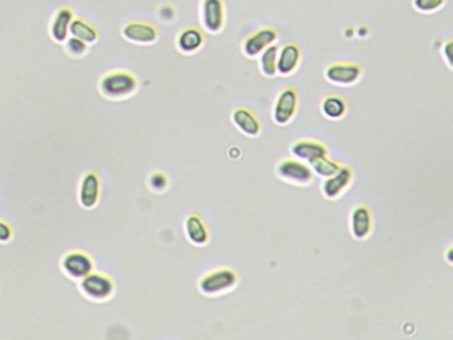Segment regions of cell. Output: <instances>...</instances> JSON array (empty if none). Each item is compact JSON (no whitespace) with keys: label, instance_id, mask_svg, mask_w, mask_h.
<instances>
[{"label":"cell","instance_id":"6da1fadb","mask_svg":"<svg viewBox=\"0 0 453 340\" xmlns=\"http://www.w3.org/2000/svg\"><path fill=\"white\" fill-rule=\"evenodd\" d=\"M238 284V274L231 267H218L206 272L201 278L198 289L207 296L224 294L233 290Z\"/></svg>","mask_w":453,"mask_h":340},{"label":"cell","instance_id":"7a4b0ae2","mask_svg":"<svg viewBox=\"0 0 453 340\" xmlns=\"http://www.w3.org/2000/svg\"><path fill=\"white\" fill-rule=\"evenodd\" d=\"M137 90V80L131 72L114 71L100 80V92L109 99H124Z\"/></svg>","mask_w":453,"mask_h":340},{"label":"cell","instance_id":"3957f363","mask_svg":"<svg viewBox=\"0 0 453 340\" xmlns=\"http://www.w3.org/2000/svg\"><path fill=\"white\" fill-rule=\"evenodd\" d=\"M275 173L284 182L299 186L310 185L314 178V171L311 168L298 159H286L279 161L275 166Z\"/></svg>","mask_w":453,"mask_h":340},{"label":"cell","instance_id":"277c9868","mask_svg":"<svg viewBox=\"0 0 453 340\" xmlns=\"http://www.w3.org/2000/svg\"><path fill=\"white\" fill-rule=\"evenodd\" d=\"M363 69L359 63L338 61L331 63L325 69L326 80L338 87H351L362 78Z\"/></svg>","mask_w":453,"mask_h":340},{"label":"cell","instance_id":"5b68a950","mask_svg":"<svg viewBox=\"0 0 453 340\" xmlns=\"http://www.w3.org/2000/svg\"><path fill=\"white\" fill-rule=\"evenodd\" d=\"M201 23L205 31L217 35L226 23V6L224 0H201Z\"/></svg>","mask_w":453,"mask_h":340},{"label":"cell","instance_id":"8992f818","mask_svg":"<svg viewBox=\"0 0 453 340\" xmlns=\"http://www.w3.org/2000/svg\"><path fill=\"white\" fill-rule=\"evenodd\" d=\"M299 105V93L295 87H287L277 96L272 108L275 124L287 125L295 117Z\"/></svg>","mask_w":453,"mask_h":340},{"label":"cell","instance_id":"52a82bcc","mask_svg":"<svg viewBox=\"0 0 453 340\" xmlns=\"http://www.w3.org/2000/svg\"><path fill=\"white\" fill-rule=\"evenodd\" d=\"M278 39V31L270 25L262 27L260 30L250 34L242 43V52L249 59L260 56L262 52L272 46Z\"/></svg>","mask_w":453,"mask_h":340},{"label":"cell","instance_id":"ba28073f","mask_svg":"<svg viewBox=\"0 0 453 340\" xmlns=\"http://www.w3.org/2000/svg\"><path fill=\"white\" fill-rule=\"evenodd\" d=\"M83 293L93 300H105L114 294V284L111 278L104 274H92L83 278L80 284Z\"/></svg>","mask_w":453,"mask_h":340},{"label":"cell","instance_id":"9c48e42d","mask_svg":"<svg viewBox=\"0 0 453 340\" xmlns=\"http://www.w3.org/2000/svg\"><path fill=\"white\" fill-rule=\"evenodd\" d=\"M354 178V171L350 166H342L339 170L332 174L329 178H326L322 183V192L323 195L329 200H335L344 193V190L351 185Z\"/></svg>","mask_w":453,"mask_h":340},{"label":"cell","instance_id":"30bf717a","mask_svg":"<svg viewBox=\"0 0 453 340\" xmlns=\"http://www.w3.org/2000/svg\"><path fill=\"white\" fill-rule=\"evenodd\" d=\"M374 218L370 207L366 205H358L352 209L350 216V229L355 239H366L373 231Z\"/></svg>","mask_w":453,"mask_h":340},{"label":"cell","instance_id":"8fae6325","mask_svg":"<svg viewBox=\"0 0 453 340\" xmlns=\"http://www.w3.org/2000/svg\"><path fill=\"white\" fill-rule=\"evenodd\" d=\"M204 44V31L193 24L183 27L176 39V46L183 55H193L198 52Z\"/></svg>","mask_w":453,"mask_h":340},{"label":"cell","instance_id":"7c38bea8","mask_svg":"<svg viewBox=\"0 0 453 340\" xmlns=\"http://www.w3.org/2000/svg\"><path fill=\"white\" fill-rule=\"evenodd\" d=\"M63 270L73 279H83L93 269L91 257L83 251H71L61 262Z\"/></svg>","mask_w":453,"mask_h":340},{"label":"cell","instance_id":"4fadbf2b","mask_svg":"<svg viewBox=\"0 0 453 340\" xmlns=\"http://www.w3.org/2000/svg\"><path fill=\"white\" fill-rule=\"evenodd\" d=\"M302 60V49L294 42L286 43L278 52L277 59V73L282 76H290L299 67Z\"/></svg>","mask_w":453,"mask_h":340},{"label":"cell","instance_id":"5bb4252c","mask_svg":"<svg viewBox=\"0 0 453 340\" xmlns=\"http://www.w3.org/2000/svg\"><path fill=\"white\" fill-rule=\"evenodd\" d=\"M123 36L135 44H153L159 39V31L152 24L129 22L123 28Z\"/></svg>","mask_w":453,"mask_h":340},{"label":"cell","instance_id":"9a60e30c","mask_svg":"<svg viewBox=\"0 0 453 340\" xmlns=\"http://www.w3.org/2000/svg\"><path fill=\"white\" fill-rule=\"evenodd\" d=\"M291 153L296 159H303L306 161L307 165H310L315 159L327 156V147L318 140L301 138L293 144Z\"/></svg>","mask_w":453,"mask_h":340},{"label":"cell","instance_id":"2e32d148","mask_svg":"<svg viewBox=\"0 0 453 340\" xmlns=\"http://www.w3.org/2000/svg\"><path fill=\"white\" fill-rule=\"evenodd\" d=\"M231 121L243 135L257 137L262 132L261 121L258 117L245 107H238L231 114Z\"/></svg>","mask_w":453,"mask_h":340},{"label":"cell","instance_id":"e0dca14e","mask_svg":"<svg viewBox=\"0 0 453 340\" xmlns=\"http://www.w3.org/2000/svg\"><path fill=\"white\" fill-rule=\"evenodd\" d=\"M100 180L95 173H88L83 177L79 189L80 205L85 209H92L99 202Z\"/></svg>","mask_w":453,"mask_h":340},{"label":"cell","instance_id":"ac0fdd59","mask_svg":"<svg viewBox=\"0 0 453 340\" xmlns=\"http://www.w3.org/2000/svg\"><path fill=\"white\" fill-rule=\"evenodd\" d=\"M73 19V13L71 8L63 7L57 10L56 15L51 23V36L57 43H64L69 35V25Z\"/></svg>","mask_w":453,"mask_h":340},{"label":"cell","instance_id":"d6986e66","mask_svg":"<svg viewBox=\"0 0 453 340\" xmlns=\"http://www.w3.org/2000/svg\"><path fill=\"white\" fill-rule=\"evenodd\" d=\"M186 237L195 246H204L209 241V230L204 219L197 214L188 217L185 221Z\"/></svg>","mask_w":453,"mask_h":340},{"label":"cell","instance_id":"ffe728a7","mask_svg":"<svg viewBox=\"0 0 453 340\" xmlns=\"http://www.w3.org/2000/svg\"><path fill=\"white\" fill-rule=\"evenodd\" d=\"M322 114L330 120H339L347 114V102L340 95H329L322 100Z\"/></svg>","mask_w":453,"mask_h":340},{"label":"cell","instance_id":"44dd1931","mask_svg":"<svg viewBox=\"0 0 453 340\" xmlns=\"http://www.w3.org/2000/svg\"><path fill=\"white\" fill-rule=\"evenodd\" d=\"M69 34L72 35L73 37L79 39L81 42H84L87 46L93 44L99 39L97 30L88 22H85L80 18L72 19L71 25H69Z\"/></svg>","mask_w":453,"mask_h":340},{"label":"cell","instance_id":"7402d4cb","mask_svg":"<svg viewBox=\"0 0 453 340\" xmlns=\"http://www.w3.org/2000/svg\"><path fill=\"white\" fill-rule=\"evenodd\" d=\"M260 68L267 78H274L277 75V59H278V47H267L260 55Z\"/></svg>","mask_w":453,"mask_h":340},{"label":"cell","instance_id":"603a6c76","mask_svg":"<svg viewBox=\"0 0 453 340\" xmlns=\"http://www.w3.org/2000/svg\"><path fill=\"white\" fill-rule=\"evenodd\" d=\"M314 173L323 178H329L332 174H335L340 168V164L338 161L330 159L329 156H323L320 159H315L308 165Z\"/></svg>","mask_w":453,"mask_h":340},{"label":"cell","instance_id":"cb8c5ba5","mask_svg":"<svg viewBox=\"0 0 453 340\" xmlns=\"http://www.w3.org/2000/svg\"><path fill=\"white\" fill-rule=\"evenodd\" d=\"M447 0H412V7L420 13H433L442 10Z\"/></svg>","mask_w":453,"mask_h":340},{"label":"cell","instance_id":"d4e9b609","mask_svg":"<svg viewBox=\"0 0 453 340\" xmlns=\"http://www.w3.org/2000/svg\"><path fill=\"white\" fill-rule=\"evenodd\" d=\"M87 49H88L87 44L73 36L67 40V51L72 56H83L87 52Z\"/></svg>","mask_w":453,"mask_h":340},{"label":"cell","instance_id":"484cf974","mask_svg":"<svg viewBox=\"0 0 453 340\" xmlns=\"http://www.w3.org/2000/svg\"><path fill=\"white\" fill-rule=\"evenodd\" d=\"M149 186L152 188V190L155 192H164L168 186V178L165 177V174L156 171L149 177Z\"/></svg>","mask_w":453,"mask_h":340},{"label":"cell","instance_id":"4316f807","mask_svg":"<svg viewBox=\"0 0 453 340\" xmlns=\"http://www.w3.org/2000/svg\"><path fill=\"white\" fill-rule=\"evenodd\" d=\"M12 238V229L4 221H0V242H8Z\"/></svg>","mask_w":453,"mask_h":340},{"label":"cell","instance_id":"83f0119b","mask_svg":"<svg viewBox=\"0 0 453 340\" xmlns=\"http://www.w3.org/2000/svg\"><path fill=\"white\" fill-rule=\"evenodd\" d=\"M451 51H452V42H447V44H445V51H444V55L447 56V59H445V61H447V64L449 66V68L452 67V66H451Z\"/></svg>","mask_w":453,"mask_h":340}]
</instances>
